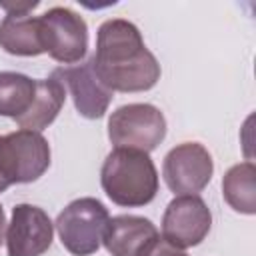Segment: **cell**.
Here are the masks:
<instances>
[{"instance_id": "6da1fadb", "label": "cell", "mask_w": 256, "mask_h": 256, "mask_svg": "<svg viewBox=\"0 0 256 256\" xmlns=\"http://www.w3.org/2000/svg\"><path fill=\"white\" fill-rule=\"evenodd\" d=\"M90 64L98 80L112 92H144L160 80L156 56L146 48L140 30L124 18L100 24Z\"/></svg>"}, {"instance_id": "7a4b0ae2", "label": "cell", "mask_w": 256, "mask_h": 256, "mask_svg": "<svg viewBox=\"0 0 256 256\" xmlns=\"http://www.w3.org/2000/svg\"><path fill=\"white\" fill-rule=\"evenodd\" d=\"M100 184L106 196L124 208L146 206L156 198L158 172L148 152L114 148L100 170Z\"/></svg>"}, {"instance_id": "3957f363", "label": "cell", "mask_w": 256, "mask_h": 256, "mask_svg": "<svg viewBox=\"0 0 256 256\" xmlns=\"http://www.w3.org/2000/svg\"><path fill=\"white\" fill-rule=\"evenodd\" d=\"M108 220V208L100 200L86 196L72 200L58 214L54 226L62 246L72 256H90L102 246Z\"/></svg>"}, {"instance_id": "277c9868", "label": "cell", "mask_w": 256, "mask_h": 256, "mask_svg": "<svg viewBox=\"0 0 256 256\" xmlns=\"http://www.w3.org/2000/svg\"><path fill=\"white\" fill-rule=\"evenodd\" d=\"M50 166V144L34 130L0 136V174L8 186L38 180Z\"/></svg>"}, {"instance_id": "5b68a950", "label": "cell", "mask_w": 256, "mask_h": 256, "mask_svg": "<svg viewBox=\"0 0 256 256\" xmlns=\"http://www.w3.org/2000/svg\"><path fill=\"white\" fill-rule=\"evenodd\" d=\"M166 136V118L152 104H124L108 118V138L114 148L152 152Z\"/></svg>"}, {"instance_id": "8992f818", "label": "cell", "mask_w": 256, "mask_h": 256, "mask_svg": "<svg viewBox=\"0 0 256 256\" xmlns=\"http://www.w3.org/2000/svg\"><path fill=\"white\" fill-rule=\"evenodd\" d=\"M38 18L44 52L60 64L82 62L88 52V26L84 18L66 6H54Z\"/></svg>"}, {"instance_id": "52a82bcc", "label": "cell", "mask_w": 256, "mask_h": 256, "mask_svg": "<svg viewBox=\"0 0 256 256\" xmlns=\"http://www.w3.org/2000/svg\"><path fill=\"white\" fill-rule=\"evenodd\" d=\"M212 156L198 142H182L174 146L162 162L164 182L178 196L202 192L212 180Z\"/></svg>"}, {"instance_id": "ba28073f", "label": "cell", "mask_w": 256, "mask_h": 256, "mask_svg": "<svg viewBox=\"0 0 256 256\" xmlns=\"http://www.w3.org/2000/svg\"><path fill=\"white\" fill-rule=\"evenodd\" d=\"M212 212L198 194L176 196L162 216V238L176 248L198 246L210 232Z\"/></svg>"}, {"instance_id": "9c48e42d", "label": "cell", "mask_w": 256, "mask_h": 256, "mask_svg": "<svg viewBox=\"0 0 256 256\" xmlns=\"http://www.w3.org/2000/svg\"><path fill=\"white\" fill-rule=\"evenodd\" d=\"M54 238L50 216L34 204H16L6 226L8 256H42Z\"/></svg>"}, {"instance_id": "30bf717a", "label": "cell", "mask_w": 256, "mask_h": 256, "mask_svg": "<svg viewBox=\"0 0 256 256\" xmlns=\"http://www.w3.org/2000/svg\"><path fill=\"white\" fill-rule=\"evenodd\" d=\"M56 80L70 92L76 112L88 120L102 118L112 102V90H108L96 76L90 60L74 66H62L52 72Z\"/></svg>"}, {"instance_id": "8fae6325", "label": "cell", "mask_w": 256, "mask_h": 256, "mask_svg": "<svg viewBox=\"0 0 256 256\" xmlns=\"http://www.w3.org/2000/svg\"><path fill=\"white\" fill-rule=\"evenodd\" d=\"M158 238L160 234L148 218L120 214L108 220L102 244L112 256H144Z\"/></svg>"}, {"instance_id": "7c38bea8", "label": "cell", "mask_w": 256, "mask_h": 256, "mask_svg": "<svg viewBox=\"0 0 256 256\" xmlns=\"http://www.w3.org/2000/svg\"><path fill=\"white\" fill-rule=\"evenodd\" d=\"M0 48L14 56L44 54L40 18L30 14H6L0 22Z\"/></svg>"}, {"instance_id": "4fadbf2b", "label": "cell", "mask_w": 256, "mask_h": 256, "mask_svg": "<svg viewBox=\"0 0 256 256\" xmlns=\"http://www.w3.org/2000/svg\"><path fill=\"white\" fill-rule=\"evenodd\" d=\"M64 100H66V88L62 86L60 80H56L54 76L36 80L34 100H32L30 108L26 110V114L16 118V124L24 130L40 132L56 120L58 112L64 106Z\"/></svg>"}, {"instance_id": "5bb4252c", "label": "cell", "mask_w": 256, "mask_h": 256, "mask_svg": "<svg viewBox=\"0 0 256 256\" xmlns=\"http://www.w3.org/2000/svg\"><path fill=\"white\" fill-rule=\"evenodd\" d=\"M256 168L252 162H240L232 166L222 178V194L228 206L240 214L256 212Z\"/></svg>"}, {"instance_id": "9a60e30c", "label": "cell", "mask_w": 256, "mask_h": 256, "mask_svg": "<svg viewBox=\"0 0 256 256\" xmlns=\"http://www.w3.org/2000/svg\"><path fill=\"white\" fill-rule=\"evenodd\" d=\"M36 94V80L20 72H0V116L12 120L26 114Z\"/></svg>"}, {"instance_id": "2e32d148", "label": "cell", "mask_w": 256, "mask_h": 256, "mask_svg": "<svg viewBox=\"0 0 256 256\" xmlns=\"http://www.w3.org/2000/svg\"><path fill=\"white\" fill-rule=\"evenodd\" d=\"M144 256H188L182 248H176L172 246L170 242H166L164 238H158L154 242V246L144 254Z\"/></svg>"}, {"instance_id": "e0dca14e", "label": "cell", "mask_w": 256, "mask_h": 256, "mask_svg": "<svg viewBox=\"0 0 256 256\" xmlns=\"http://www.w3.org/2000/svg\"><path fill=\"white\" fill-rule=\"evenodd\" d=\"M38 0L34 2H0V8L6 10V14H30L34 8H38Z\"/></svg>"}, {"instance_id": "ac0fdd59", "label": "cell", "mask_w": 256, "mask_h": 256, "mask_svg": "<svg viewBox=\"0 0 256 256\" xmlns=\"http://www.w3.org/2000/svg\"><path fill=\"white\" fill-rule=\"evenodd\" d=\"M6 238V216H4V208L0 206V244Z\"/></svg>"}, {"instance_id": "d6986e66", "label": "cell", "mask_w": 256, "mask_h": 256, "mask_svg": "<svg viewBox=\"0 0 256 256\" xmlns=\"http://www.w3.org/2000/svg\"><path fill=\"white\" fill-rule=\"evenodd\" d=\"M6 188H8V184H6V180H4V178H2V174H0V194H2Z\"/></svg>"}]
</instances>
